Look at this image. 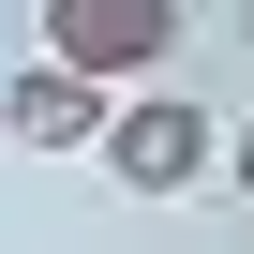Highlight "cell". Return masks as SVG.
<instances>
[{"label":"cell","instance_id":"1","mask_svg":"<svg viewBox=\"0 0 254 254\" xmlns=\"http://www.w3.org/2000/svg\"><path fill=\"white\" fill-rule=\"evenodd\" d=\"M90 150H105L120 194H194V180H224V120H209L194 90H120Z\"/></svg>","mask_w":254,"mask_h":254},{"label":"cell","instance_id":"2","mask_svg":"<svg viewBox=\"0 0 254 254\" xmlns=\"http://www.w3.org/2000/svg\"><path fill=\"white\" fill-rule=\"evenodd\" d=\"M180 60V0H45V75H90L105 105Z\"/></svg>","mask_w":254,"mask_h":254},{"label":"cell","instance_id":"3","mask_svg":"<svg viewBox=\"0 0 254 254\" xmlns=\"http://www.w3.org/2000/svg\"><path fill=\"white\" fill-rule=\"evenodd\" d=\"M0 135H15V150H90V135H105V90H90V75H45V60H30L15 90H0Z\"/></svg>","mask_w":254,"mask_h":254},{"label":"cell","instance_id":"4","mask_svg":"<svg viewBox=\"0 0 254 254\" xmlns=\"http://www.w3.org/2000/svg\"><path fill=\"white\" fill-rule=\"evenodd\" d=\"M224 180H239V194H254V120H239V135H224Z\"/></svg>","mask_w":254,"mask_h":254},{"label":"cell","instance_id":"5","mask_svg":"<svg viewBox=\"0 0 254 254\" xmlns=\"http://www.w3.org/2000/svg\"><path fill=\"white\" fill-rule=\"evenodd\" d=\"M239 45H254V0H239Z\"/></svg>","mask_w":254,"mask_h":254}]
</instances>
